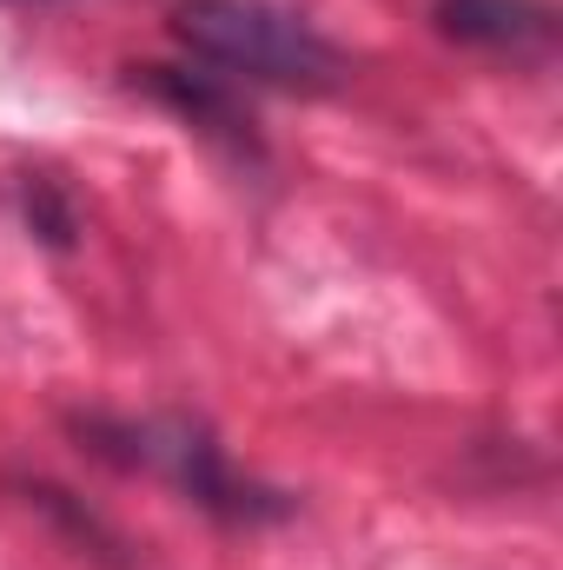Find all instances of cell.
I'll return each instance as SVG.
<instances>
[{"instance_id":"cell-1","label":"cell","mask_w":563,"mask_h":570,"mask_svg":"<svg viewBox=\"0 0 563 570\" xmlns=\"http://www.w3.org/2000/svg\"><path fill=\"white\" fill-rule=\"evenodd\" d=\"M73 438H80V451H93L113 471L159 478L166 491H179L213 524L253 531V524L292 518V498L259 484V478H246L233 464V451L199 419H107V412H93V419H73Z\"/></svg>"},{"instance_id":"cell-2","label":"cell","mask_w":563,"mask_h":570,"mask_svg":"<svg viewBox=\"0 0 563 570\" xmlns=\"http://www.w3.org/2000/svg\"><path fill=\"white\" fill-rule=\"evenodd\" d=\"M166 27L192 67L233 80L239 94H332L345 80V53L279 0H179Z\"/></svg>"},{"instance_id":"cell-3","label":"cell","mask_w":563,"mask_h":570,"mask_svg":"<svg viewBox=\"0 0 563 570\" xmlns=\"http://www.w3.org/2000/svg\"><path fill=\"white\" fill-rule=\"evenodd\" d=\"M431 27L491 60H544L557 47L551 0H431Z\"/></svg>"},{"instance_id":"cell-4","label":"cell","mask_w":563,"mask_h":570,"mask_svg":"<svg viewBox=\"0 0 563 570\" xmlns=\"http://www.w3.org/2000/svg\"><path fill=\"white\" fill-rule=\"evenodd\" d=\"M134 87H140L146 100H159L166 114H179L186 127H199L206 140L233 146L239 159H246V153L259 159L253 107H246V94H239L233 80H219V73H206V67L179 60V67H134Z\"/></svg>"},{"instance_id":"cell-5","label":"cell","mask_w":563,"mask_h":570,"mask_svg":"<svg viewBox=\"0 0 563 570\" xmlns=\"http://www.w3.org/2000/svg\"><path fill=\"white\" fill-rule=\"evenodd\" d=\"M20 219L33 226V239H40V246H53V253H73V233H80V219H73V199H67L53 179H40V173H27V179H20Z\"/></svg>"},{"instance_id":"cell-6","label":"cell","mask_w":563,"mask_h":570,"mask_svg":"<svg viewBox=\"0 0 563 570\" xmlns=\"http://www.w3.org/2000/svg\"><path fill=\"white\" fill-rule=\"evenodd\" d=\"M13 7H27V0H13Z\"/></svg>"}]
</instances>
